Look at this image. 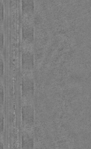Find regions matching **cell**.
<instances>
[{
	"mask_svg": "<svg viewBox=\"0 0 91 149\" xmlns=\"http://www.w3.org/2000/svg\"><path fill=\"white\" fill-rule=\"evenodd\" d=\"M23 118L24 122L29 124H32L34 121V113L32 108L26 107L23 109Z\"/></svg>",
	"mask_w": 91,
	"mask_h": 149,
	"instance_id": "1",
	"label": "cell"
},
{
	"mask_svg": "<svg viewBox=\"0 0 91 149\" xmlns=\"http://www.w3.org/2000/svg\"><path fill=\"white\" fill-rule=\"evenodd\" d=\"M23 65H25L28 69L31 68L33 65V57L30 53H27L24 56H23Z\"/></svg>",
	"mask_w": 91,
	"mask_h": 149,
	"instance_id": "2",
	"label": "cell"
},
{
	"mask_svg": "<svg viewBox=\"0 0 91 149\" xmlns=\"http://www.w3.org/2000/svg\"><path fill=\"white\" fill-rule=\"evenodd\" d=\"M23 145L25 148H32L33 146V141L32 138H30L28 136H24L23 138Z\"/></svg>",
	"mask_w": 91,
	"mask_h": 149,
	"instance_id": "3",
	"label": "cell"
},
{
	"mask_svg": "<svg viewBox=\"0 0 91 149\" xmlns=\"http://www.w3.org/2000/svg\"><path fill=\"white\" fill-rule=\"evenodd\" d=\"M1 123H2V124H1V130L2 131L3 130V119H2L1 120Z\"/></svg>",
	"mask_w": 91,
	"mask_h": 149,
	"instance_id": "4",
	"label": "cell"
},
{
	"mask_svg": "<svg viewBox=\"0 0 91 149\" xmlns=\"http://www.w3.org/2000/svg\"><path fill=\"white\" fill-rule=\"evenodd\" d=\"M1 149H3V145L2 143H1Z\"/></svg>",
	"mask_w": 91,
	"mask_h": 149,
	"instance_id": "5",
	"label": "cell"
}]
</instances>
